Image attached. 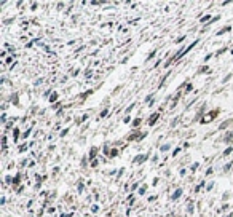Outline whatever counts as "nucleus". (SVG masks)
<instances>
[]
</instances>
